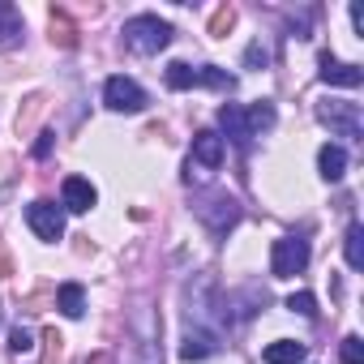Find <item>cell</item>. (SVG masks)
Returning <instances> with one entry per match:
<instances>
[{
  "label": "cell",
  "mask_w": 364,
  "mask_h": 364,
  "mask_svg": "<svg viewBox=\"0 0 364 364\" xmlns=\"http://www.w3.org/2000/svg\"><path fill=\"white\" fill-rule=\"evenodd\" d=\"M317 167H321L326 180H343V176H347V150H343V146H321Z\"/></svg>",
  "instance_id": "cell-11"
},
{
  "label": "cell",
  "mask_w": 364,
  "mask_h": 364,
  "mask_svg": "<svg viewBox=\"0 0 364 364\" xmlns=\"http://www.w3.org/2000/svg\"><path fill=\"white\" fill-rule=\"evenodd\" d=\"M60 193H65V210H73V215H86V210L99 202L95 185H90V180H82V176H69Z\"/></svg>",
  "instance_id": "cell-10"
},
{
  "label": "cell",
  "mask_w": 364,
  "mask_h": 364,
  "mask_svg": "<svg viewBox=\"0 0 364 364\" xmlns=\"http://www.w3.org/2000/svg\"><path fill=\"white\" fill-rule=\"evenodd\" d=\"M26 223L39 240H60L65 236V210L56 202H31L26 206Z\"/></svg>",
  "instance_id": "cell-5"
},
{
  "label": "cell",
  "mask_w": 364,
  "mask_h": 364,
  "mask_svg": "<svg viewBox=\"0 0 364 364\" xmlns=\"http://www.w3.org/2000/svg\"><path fill=\"white\" fill-rule=\"evenodd\" d=\"M120 35H124V48H129L133 56H154V52H163V48L171 43V26H167L163 18H154V14L129 18Z\"/></svg>",
  "instance_id": "cell-1"
},
{
  "label": "cell",
  "mask_w": 364,
  "mask_h": 364,
  "mask_svg": "<svg viewBox=\"0 0 364 364\" xmlns=\"http://www.w3.org/2000/svg\"><path fill=\"white\" fill-rule=\"evenodd\" d=\"M215 351H219V330H210V326H189L180 355H185V360H206V355H215Z\"/></svg>",
  "instance_id": "cell-8"
},
{
  "label": "cell",
  "mask_w": 364,
  "mask_h": 364,
  "mask_svg": "<svg viewBox=\"0 0 364 364\" xmlns=\"http://www.w3.org/2000/svg\"><path fill=\"white\" fill-rule=\"evenodd\" d=\"M223 163V137L219 133H198L193 137V159H189V180H206Z\"/></svg>",
  "instance_id": "cell-3"
},
{
  "label": "cell",
  "mask_w": 364,
  "mask_h": 364,
  "mask_svg": "<svg viewBox=\"0 0 364 364\" xmlns=\"http://www.w3.org/2000/svg\"><path fill=\"white\" fill-rule=\"evenodd\" d=\"M343 364H364V343H360L355 334L343 338Z\"/></svg>",
  "instance_id": "cell-21"
},
{
  "label": "cell",
  "mask_w": 364,
  "mask_h": 364,
  "mask_svg": "<svg viewBox=\"0 0 364 364\" xmlns=\"http://www.w3.org/2000/svg\"><path fill=\"white\" fill-rule=\"evenodd\" d=\"M317 116H321V124H330L338 137H360V107H355V103L330 99V103L317 107Z\"/></svg>",
  "instance_id": "cell-6"
},
{
  "label": "cell",
  "mask_w": 364,
  "mask_h": 364,
  "mask_svg": "<svg viewBox=\"0 0 364 364\" xmlns=\"http://www.w3.org/2000/svg\"><path fill=\"white\" fill-rule=\"evenodd\" d=\"M56 309H60L65 317H82V313H86V291H82V283H65V287L56 291Z\"/></svg>",
  "instance_id": "cell-13"
},
{
  "label": "cell",
  "mask_w": 364,
  "mask_h": 364,
  "mask_svg": "<svg viewBox=\"0 0 364 364\" xmlns=\"http://www.w3.org/2000/svg\"><path fill=\"white\" fill-rule=\"evenodd\" d=\"M304 360V343H291V338H279L266 347V364H300Z\"/></svg>",
  "instance_id": "cell-15"
},
{
  "label": "cell",
  "mask_w": 364,
  "mask_h": 364,
  "mask_svg": "<svg viewBox=\"0 0 364 364\" xmlns=\"http://www.w3.org/2000/svg\"><path fill=\"white\" fill-rule=\"evenodd\" d=\"M343 253H347V266H351V270L364 266V228H360V223L347 228V236H343Z\"/></svg>",
  "instance_id": "cell-17"
},
{
  "label": "cell",
  "mask_w": 364,
  "mask_h": 364,
  "mask_svg": "<svg viewBox=\"0 0 364 364\" xmlns=\"http://www.w3.org/2000/svg\"><path fill=\"white\" fill-rule=\"evenodd\" d=\"M9 274V253H5V245H0V279Z\"/></svg>",
  "instance_id": "cell-25"
},
{
  "label": "cell",
  "mask_w": 364,
  "mask_h": 364,
  "mask_svg": "<svg viewBox=\"0 0 364 364\" xmlns=\"http://www.w3.org/2000/svg\"><path fill=\"white\" fill-rule=\"evenodd\" d=\"M103 360H107V355H95V364H103Z\"/></svg>",
  "instance_id": "cell-26"
},
{
  "label": "cell",
  "mask_w": 364,
  "mask_h": 364,
  "mask_svg": "<svg viewBox=\"0 0 364 364\" xmlns=\"http://www.w3.org/2000/svg\"><path fill=\"white\" fill-rule=\"evenodd\" d=\"M9 351H14V355H31V351H35V338H31V330H22V326H18V330L9 334Z\"/></svg>",
  "instance_id": "cell-20"
},
{
  "label": "cell",
  "mask_w": 364,
  "mask_h": 364,
  "mask_svg": "<svg viewBox=\"0 0 364 364\" xmlns=\"http://www.w3.org/2000/svg\"><path fill=\"white\" fill-rule=\"evenodd\" d=\"M22 39V14L0 0V48H14Z\"/></svg>",
  "instance_id": "cell-12"
},
{
  "label": "cell",
  "mask_w": 364,
  "mask_h": 364,
  "mask_svg": "<svg viewBox=\"0 0 364 364\" xmlns=\"http://www.w3.org/2000/svg\"><path fill=\"white\" fill-rule=\"evenodd\" d=\"M351 26L364 35V5H351Z\"/></svg>",
  "instance_id": "cell-23"
},
{
  "label": "cell",
  "mask_w": 364,
  "mask_h": 364,
  "mask_svg": "<svg viewBox=\"0 0 364 364\" xmlns=\"http://www.w3.org/2000/svg\"><path fill=\"white\" fill-rule=\"evenodd\" d=\"M167 86H171V90L202 86V69H193V65H185V60H176V65H167Z\"/></svg>",
  "instance_id": "cell-16"
},
{
  "label": "cell",
  "mask_w": 364,
  "mask_h": 364,
  "mask_svg": "<svg viewBox=\"0 0 364 364\" xmlns=\"http://www.w3.org/2000/svg\"><path fill=\"white\" fill-rule=\"evenodd\" d=\"M232 22H236V14H232V9H219V14H215V22H210V31H215V35H228V31H232Z\"/></svg>",
  "instance_id": "cell-22"
},
{
  "label": "cell",
  "mask_w": 364,
  "mask_h": 364,
  "mask_svg": "<svg viewBox=\"0 0 364 364\" xmlns=\"http://www.w3.org/2000/svg\"><path fill=\"white\" fill-rule=\"evenodd\" d=\"M198 215H202V223H206L215 236H228V232L240 223V206H236V198H215V202H206Z\"/></svg>",
  "instance_id": "cell-7"
},
{
  "label": "cell",
  "mask_w": 364,
  "mask_h": 364,
  "mask_svg": "<svg viewBox=\"0 0 364 364\" xmlns=\"http://www.w3.org/2000/svg\"><path fill=\"white\" fill-rule=\"evenodd\" d=\"M103 103L112 107V112H141L146 107V90L133 82V77H107V86H103Z\"/></svg>",
  "instance_id": "cell-4"
},
{
  "label": "cell",
  "mask_w": 364,
  "mask_h": 364,
  "mask_svg": "<svg viewBox=\"0 0 364 364\" xmlns=\"http://www.w3.org/2000/svg\"><path fill=\"white\" fill-rule=\"evenodd\" d=\"M309 266V240H300V236H283V240H274V253H270V270H274V279H291V274H300Z\"/></svg>",
  "instance_id": "cell-2"
},
{
  "label": "cell",
  "mask_w": 364,
  "mask_h": 364,
  "mask_svg": "<svg viewBox=\"0 0 364 364\" xmlns=\"http://www.w3.org/2000/svg\"><path fill=\"white\" fill-rule=\"evenodd\" d=\"M317 73H321L326 86H347V90L364 82V69H360V65H343V60H334L330 52L321 56V69H317Z\"/></svg>",
  "instance_id": "cell-9"
},
{
  "label": "cell",
  "mask_w": 364,
  "mask_h": 364,
  "mask_svg": "<svg viewBox=\"0 0 364 364\" xmlns=\"http://www.w3.org/2000/svg\"><path fill=\"white\" fill-rule=\"evenodd\" d=\"M35 154H39V159H43V154H52V133H43V137H39V146H35Z\"/></svg>",
  "instance_id": "cell-24"
},
{
  "label": "cell",
  "mask_w": 364,
  "mask_h": 364,
  "mask_svg": "<svg viewBox=\"0 0 364 364\" xmlns=\"http://www.w3.org/2000/svg\"><path fill=\"white\" fill-rule=\"evenodd\" d=\"M245 124H249V137H257L262 129L274 124V107H270V103H253V107L245 112Z\"/></svg>",
  "instance_id": "cell-18"
},
{
  "label": "cell",
  "mask_w": 364,
  "mask_h": 364,
  "mask_svg": "<svg viewBox=\"0 0 364 364\" xmlns=\"http://www.w3.org/2000/svg\"><path fill=\"white\" fill-rule=\"evenodd\" d=\"M287 309L300 313V317H317V300H313V291H296V296H287Z\"/></svg>",
  "instance_id": "cell-19"
},
{
  "label": "cell",
  "mask_w": 364,
  "mask_h": 364,
  "mask_svg": "<svg viewBox=\"0 0 364 364\" xmlns=\"http://www.w3.org/2000/svg\"><path fill=\"white\" fill-rule=\"evenodd\" d=\"M219 120H223V129H228V137H232L236 146H249V124H245V112H240L236 103H228V107L219 112Z\"/></svg>",
  "instance_id": "cell-14"
}]
</instances>
